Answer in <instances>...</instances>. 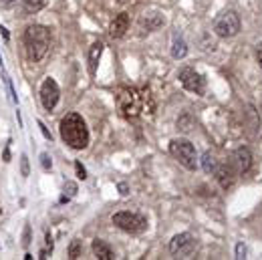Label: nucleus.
<instances>
[{"label": "nucleus", "mask_w": 262, "mask_h": 260, "mask_svg": "<svg viewBox=\"0 0 262 260\" xmlns=\"http://www.w3.org/2000/svg\"><path fill=\"white\" fill-rule=\"evenodd\" d=\"M61 138L63 141L73 147V149H85L89 145V129H87V123L79 113H67L61 119Z\"/></svg>", "instance_id": "f257e3e1"}, {"label": "nucleus", "mask_w": 262, "mask_h": 260, "mask_svg": "<svg viewBox=\"0 0 262 260\" xmlns=\"http://www.w3.org/2000/svg\"><path fill=\"white\" fill-rule=\"evenodd\" d=\"M24 49H26V57L33 63H38L45 59V54L51 49V29L45 24H31L24 31Z\"/></svg>", "instance_id": "f03ea898"}, {"label": "nucleus", "mask_w": 262, "mask_h": 260, "mask_svg": "<svg viewBox=\"0 0 262 260\" xmlns=\"http://www.w3.org/2000/svg\"><path fill=\"white\" fill-rule=\"evenodd\" d=\"M147 103H149V91H145V89L125 87V89H121L119 95H117L119 111L127 119H137L145 111L151 113V109L154 107H147Z\"/></svg>", "instance_id": "7ed1b4c3"}, {"label": "nucleus", "mask_w": 262, "mask_h": 260, "mask_svg": "<svg viewBox=\"0 0 262 260\" xmlns=\"http://www.w3.org/2000/svg\"><path fill=\"white\" fill-rule=\"evenodd\" d=\"M170 154L172 157L180 163V166H184L186 170H192L194 172L198 168V156H196V147L192 141L188 139H174L170 143Z\"/></svg>", "instance_id": "20e7f679"}, {"label": "nucleus", "mask_w": 262, "mask_h": 260, "mask_svg": "<svg viewBox=\"0 0 262 260\" xmlns=\"http://www.w3.org/2000/svg\"><path fill=\"white\" fill-rule=\"evenodd\" d=\"M111 222L117 228H121L123 232H129V234H141V232L147 230V218L141 214H135V212H127V210L115 212Z\"/></svg>", "instance_id": "39448f33"}, {"label": "nucleus", "mask_w": 262, "mask_h": 260, "mask_svg": "<svg viewBox=\"0 0 262 260\" xmlns=\"http://www.w3.org/2000/svg\"><path fill=\"white\" fill-rule=\"evenodd\" d=\"M240 33V17L234 10H224L214 20V35L220 38H232Z\"/></svg>", "instance_id": "423d86ee"}, {"label": "nucleus", "mask_w": 262, "mask_h": 260, "mask_svg": "<svg viewBox=\"0 0 262 260\" xmlns=\"http://www.w3.org/2000/svg\"><path fill=\"white\" fill-rule=\"evenodd\" d=\"M180 83L186 91L196 93V95H200V97L206 93V79L196 69H190V67L180 71Z\"/></svg>", "instance_id": "0eeeda50"}, {"label": "nucleus", "mask_w": 262, "mask_h": 260, "mask_svg": "<svg viewBox=\"0 0 262 260\" xmlns=\"http://www.w3.org/2000/svg\"><path fill=\"white\" fill-rule=\"evenodd\" d=\"M59 97H61V91H59V85L54 79H45L43 87H40V103H43V107L47 109V111L51 113L54 107H57L59 103Z\"/></svg>", "instance_id": "6e6552de"}, {"label": "nucleus", "mask_w": 262, "mask_h": 260, "mask_svg": "<svg viewBox=\"0 0 262 260\" xmlns=\"http://www.w3.org/2000/svg\"><path fill=\"white\" fill-rule=\"evenodd\" d=\"M196 248V240L190 232H182V234H175L170 242V252L174 256H190Z\"/></svg>", "instance_id": "1a4fd4ad"}, {"label": "nucleus", "mask_w": 262, "mask_h": 260, "mask_svg": "<svg viewBox=\"0 0 262 260\" xmlns=\"http://www.w3.org/2000/svg\"><path fill=\"white\" fill-rule=\"evenodd\" d=\"M214 173H216V180H218L220 188L228 190V188H232V186H234V182H236L238 170H236V166H234L232 159H230L228 163H224V166L216 168V172H214Z\"/></svg>", "instance_id": "9d476101"}, {"label": "nucleus", "mask_w": 262, "mask_h": 260, "mask_svg": "<svg viewBox=\"0 0 262 260\" xmlns=\"http://www.w3.org/2000/svg\"><path fill=\"white\" fill-rule=\"evenodd\" d=\"M232 163L236 166L238 173L250 172V168H252V154H250V149H248V147H238L236 152H234V156H232Z\"/></svg>", "instance_id": "9b49d317"}, {"label": "nucleus", "mask_w": 262, "mask_h": 260, "mask_svg": "<svg viewBox=\"0 0 262 260\" xmlns=\"http://www.w3.org/2000/svg\"><path fill=\"white\" fill-rule=\"evenodd\" d=\"M127 29H129V15L127 12H121V15H117L113 18L111 26H109V35H111L113 38H121L127 33Z\"/></svg>", "instance_id": "f8f14e48"}, {"label": "nucleus", "mask_w": 262, "mask_h": 260, "mask_svg": "<svg viewBox=\"0 0 262 260\" xmlns=\"http://www.w3.org/2000/svg\"><path fill=\"white\" fill-rule=\"evenodd\" d=\"M91 250H93V254H95V258H97V260H113L115 258L111 246H109L105 240H99V238L93 240Z\"/></svg>", "instance_id": "ddd939ff"}, {"label": "nucleus", "mask_w": 262, "mask_h": 260, "mask_svg": "<svg viewBox=\"0 0 262 260\" xmlns=\"http://www.w3.org/2000/svg\"><path fill=\"white\" fill-rule=\"evenodd\" d=\"M103 47H105V45L101 43V40L93 43V47H91V52H89V69H91V73L97 71L99 59H101V54H103Z\"/></svg>", "instance_id": "4468645a"}, {"label": "nucleus", "mask_w": 262, "mask_h": 260, "mask_svg": "<svg viewBox=\"0 0 262 260\" xmlns=\"http://www.w3.org/2000/svg\"><path fill=\"white\" fill-rule=\"evenodd\" d=\"M47 6V0H22V12L24 17L36 15L38 10H43Z\"/></svg>", "instance_id": "2eb2a0df"}, {"label": "nucleus", "mask_w": 262, "mask_h": 260, "mask_svg": "<svg viewBox=\"0 0 262 260\" xmlns=\"http://www.w3.org/2000/svg\"><path fill=\"white\" fill-rule=\"evenodd\" d=\"M186 54H188L186 40H184V38H174V45H172V57H174V59H184Z\"/></svg>", "instance_id": "dca6fc26"}, {"label": "nucleus", "mask_w": 262, "mask_h": 260, "mask_svg": "<svg viewBox=\"0 0 262 260\" xmlns=\"http://www.w3.org/2000/svg\"><path fill=\"white\" fill-rule=\"evenodd\" d=\"M202 168H204L206 173H214V172H216L218 161H216V157H214L212 152H206V154L202 156Z\"/></svg>", "instance_id": "f3484780"}, {"label": "nucleus", "mask_w": 262, "mask_h": 260, "mask_svg": "<svg viewBox=\"0 0 262 260\" xmlns=\"http://www.w3.org/2000/svg\"><path fill=\"white\" fill-rule=\"evenodd\" d=\"M141 24L147 26V31H156V29H159V26L163 24V18L157 17V15H149V17L141 18Z\"/></svg>", "instance_id": "a211bd4d"}, {"label": "nucleus", "mask_w": 262, "mask_h": 260, "mask_svg": "<svg viewBox=\"0 0 262 260\" xmlns=\"http://www.w3.org/2000/svg\"><path fill=\"white\" fill-rule=\"evenodd\" d=\"M79 256H81V240L75 238V240L71 242V246H69V258L75 260V258H79Z\"/></svg>", "instance_id": "6ab92c4d"}, {"label": "nucleus", "mask_w": 262, "mask_h": 260, "mask_svg": "<svg viewBox=\"0 0 262 260\" xmlns=\"http://www.w3.org/2000/svg\"><path fill=\"white\" fill-rule=\"evenodd\" d=\"M20 173H22V177H29V173H31L29 157H26V156H22V157H20Z\"/></svg>", "instance_id": "aec40b11"}, {"label": "nucleus", "mask_w": 262, "mask_h": 260, "mask_svg": "<svg viewBox=\"0 0 262 260\" xmlns=\"http://www.w3.org/2000/svg\"><path fill=\"white\" fill-rule=\"evenodd\" d=\"M65 194H67V200H69V198H73V196L77 194V184L67 182V184H65Z\"/></svg>", "instance_id": "412c9836"}, {"label": "nucleus", "mask_w": 262, "mask_h": 260, "mask_svg": "<svg viewBox=\"0 0 262 260\" xmlns=\"http://www.w3.org/2000/svg\"><path fill=\"white\" fill-rule=\"evenodd\" d=\"M75 170H77V177H79V180H85V177H87V170L83 168V163H81V161L75 163Z\"/></svg>", "instance_id": "4be33fe9"}, {"label": "nucleus", "mask_w": 262, "mask_h": 260, "mask_svg": "<svg viewBox=\"0 0 262 260\" xmlns=\"http://www.w3.org/2000/svg\"><path fill=\"white\" fill-rule=\"evenodd\" d=\"M236 258L238 260H244L246 258V246H244V242H238L236 244Z\"/></svg>", "instance_id": "5701e85b"}, {"label": "nucleus", "mask_w": 262, "mask_h": 260, "mask_svg": "<svg viewBox=\"0 0 262 260\" xmlns=\"http://www.w3.org/2000/svg\"><path fill=\"white\" fill-rule=\"evenodd\" d=\"M40 163H43V170H51V166H52V163H51V157H49L47 154L40 156Z\"/></svg>", "instance_id": "b1692460"}, {"label": "nucleus", "mask_w": 262, "mask_h": 260, "mask_svg": "<svg viewBox=\"0 0 262 260\" xmlns=\"http://www.w3.org/2000/svg\"><path fill=\"white\" fill-rule=\"evenodd\" d=\"M38 127H40V131H43V135H45V138H47L49 141H52V135H51V131L47 129V125H45L43 121H38Z\"/></svg>", "instance_id": "393cba45"}, {"label": "nucleus", "mask_w": 262, "mask_h": 260, "mask_svg": "<svg viewBox=\"0 0 262 260\" xmlns=\"http://www.w3.org/2000/svg\"><path fill=\"white\" fill-rule=\"evenodd\" d=\"M117 188H119V194H121V196H127V194H129V186H127L125 182H121Z\"/></svg>", "instance_id": "a878e982"}, {"label": "nucleus", "mask_w": 262, "mask_h": 260, "mask_svg": "<svg viewBox=\"0 0 262 260\" xmlns=\"http://www.w3.org/2000/svg\"><path fill=\"white\" fill-rule=\"evenodd\" d=\"M31 244V226H26L24 228V246H29Z\"/></svg>", "instance_id": "bb28decb"}, {"label": "nucleus", "mask_w": 262, "mask_h": 260, "mask_svg": "<svg viewBox=\"0 0 262 260\" xmlns=\"http://www.w3.org/2000/svg\"><path fill=\"white\" fill-rule=\"evenodd\" d=\"M256 59H258L260 69H262V45H258V47H256Z\"/></svg>", "instance_id": "cd10ccee"}, {"label": "nucleus", "mask_w": 262, "mask_h": 260, "mask_svg": "<svg viewBox=\"0 0 262 260\" xmlns=\"http://www.w3.org/2000/svg\"><path fill=\"white\" fill-rule=\"evenodd\" d=\"M0 35H2V36H4L6 40H8V31L4 29V26H0Z\"/></svg>", "instance_id": "c85d7f7f"}, {"label": "nucleus", "mask_w": 262, "mask_h": 260, "mask_svg": "<svg viewBox=\"0 0 262 260\" xmlns=\"http://www.w3.org/2000/svg\"><path fill=\"white\" fill-rule=\"evenodd\" d=\"M4 161H10V149L8 147L4 149Z\"/></svg>", "instance_id": "c756f323"}, {"label": "nucleus", "mask_w": 262, "mask_h": 260, "mask_svg": "<svg viewBox=\"0 0 262 260\" xmlns=\"http://www.w3.org/2000/svg\"><path fill=\"white\" fill-rule=\"evenodd\" d=\"M0 2H2V4H12L15 0H0Z\"/></svg>", "instance_id": "7c9ffc66"}]
</instances>
